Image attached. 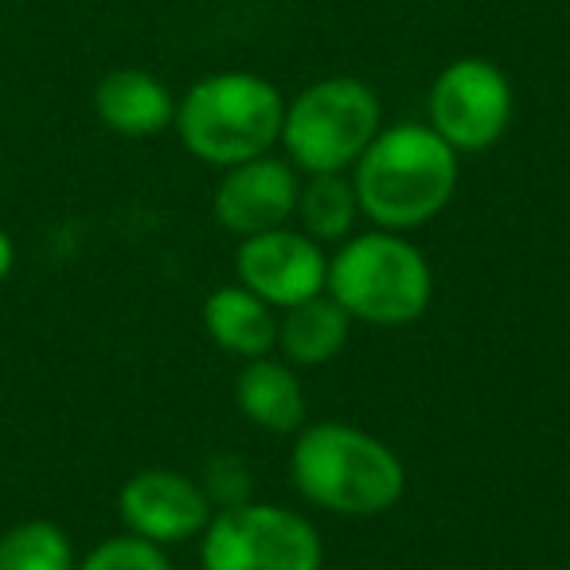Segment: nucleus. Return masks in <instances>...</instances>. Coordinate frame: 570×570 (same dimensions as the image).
I'll list each match as a JSON object with an SVG mask.
<instances>
[{"label": "nucleus", "instance_id": "f3484780", "mask_svg": "<svg viewBox=\"0 0 570 570\" xmlns=\"http://www.w3.org/2000/svg\"><path fill=\"white\" fill-rule=\"evenodd\" d=\"M79 570H173L168 554L157 543L141 535H118L98 543L95 551L82 559Z\"/></svg>", "mask_w": 570, "mask_h": 570}, {"label": "nucleus", "instance_id": "7ed1b4c3", "mask_svg": "<svg viewBox=\"0 0 570 570\" xmlns=\"http://www.w3.org/2000/svg\"><path fill=\"white\" fill-rule=\"evenodd\" d=\"M325 294L348 313L375 328L414 325L430 309L434 274L426 254L406 243L399 230H367L341 243L328 258Z\"/></svg>", "mask_w": 570, "mask_h": 570}, {"label": "nucleus", "instance_id": "dca6fc26", "mask_svg": "<svg viewBox=\"0 0 570 570\" xmlns=\"http://www.w3.org/2000/svg\"><path fill=\"white\" fill-rule=\"evenodd\" d=\"M0 570H75L71 539L48 520H28L0 539Z\"/></svg>", "mask_w": 570, "mask_h": 570}, {"label": "nucleus", "instance_id": "6e6552de", "mask_svg": "<svg viewBox=\"0 0 570 570\" xmlns=\"http://www.w3.org/2000/svg\"><path fill=\"white\" fill-rule=\"evenodd\" d=\"M235 269L238 285H246L269 309H289V305L325 294L328 258L317 238H309L305 230L277 227L243 238L235 254Z\"/></svg>", "mask_w": 570, "mask_h": 570}, {"label": "nucleus", "instance_id": "9b49d317", "mask_svg": "<svg viewBox=\"0 0 570 570\" xmlns=\"http://www.w3.org/2000/svg\"><path fill=\"white\" fill-rule=\"evenodd\" d=\"M95 110L121 137H153L176 121V102L168 87L157 75L137 71V67H118L98 82Z\"/></svg>", "mask_w": 570, "mask_h": 570}, {"label": "nucleus", "instance_id": "39448f33", "mask_svg": "<svg viewBox=\"0 0 570 570\" xmlns=\"http://www.w3.org/2000/svg\"><path fill=\"white\" fill-rule=\"evenodd\" d=\"M383 129L380 98L367 82L336 75L305 87L285 102L282 145L289 165L305 176L348 173Z\"/></svg>", "mask_w": 570, "mask_h": 570}, {"label": "nucleus", "instance_id": "f03ea898", "mask_svg": "<svg viewBox=\"0 0 570 570\" xmlns=\"http://www.w3.org/2000/svg\"><path fill=\"white\" fill-rule=\"evenodd\" d=\"M289 476L309 504L333 515H380L403 500L406 469L375 434L344 422L297 430Z\"/></svg>", "mask_w": 570, "mask_h": 570}, {"label": "nucleus", "instance_id": "20e7f679", "mask_svg": "<svg viewBox=\"0 0 570 570\" xmlns=\"http://www.w3.org/2000/svg\"><path fill=\"white\" fill-rule=\"evenodd\" d=\"M285 98L262 75L219 71L199 79L176 106L184 149L204 165L235 168L282 141Z\"/></svg>", "mask_w": 570, "mask_h": 570}, {"label": "nucleus", "instance_id": "1a4fd4ad", "mask_svg": "<svg viewBox=\"0 0 570 570\" xmlns=\"http://www.w3.org/2000/svg\"><path fill=\"white\" fill-rule=\"evenodd\" d=\"M297 196H302L297 168L266 153L227 168L215 188V223L238 238L277 230L297 215Z\"/></svg>", "mask_w": 570, "mask_h": 570}, {"label": "nucleus", "instance_id": "a211bd4d", "mask_svg": "<svg viewBox=\"0 0 570 570\" xmlns=\"http://www.w3.org/2000/svg\"><path fill=\"white\" fill-rule=\"evenodd\" d=\"M12 262H17V246H12V238L4 235V230H0V282L9 277Z\"/></svg>", "mask_w": 570, "mask_h": 570}, {"label": "nucleus", "instance_id": "9d476101", "mask_svg": "<svg viewBox=\"0 0 570 570\" xmlns=\"http://www.w3.org/2000/svg\"><path fill=\"white\" fill-rule=\"evenodd\" d=\"M118 508L129 535H141L157 547L184 543L199 535L212 520V497L191 476L173 473V469H145L129 476Z\"/></svg>", "mask_w": 570, "mask_h": 570}, {"label": "nucleus", "instance_id": "0eeeda50", "mask_svg": "<svg viewBox=\"0 0 570 570\" xmlns=\"http://www.w3.org/2000/svg\"><path fill=\"white\" fill-rule=\"evenodd\" d=\"M512 121V82L489 59H453L430 87V129L453 153H484Z\"/></svg>", "mask_w": 570, "mask_h": 570}, {"label": "nucleus", "instance_id": "f257e3e1", "mask_svg": "<svg viewBox=\"0 0 570 570\" xmlns=\"http://www.w3.org/2000/svg\"><path fill=\"white\" fill-rule=\"evenodd\" d=\"M360 215L383 230H411L450 207L458 191V153L430 126L403 121L375 134L356 160Z\"/></svg>", "mask_w": 570, "mask_h": 570}, {"label": "nucleus", "instance_id": "4468645a", "mask_svg": "<svg viewBox=\"0 0 570 570\" xmlns=\"http://www.w3.org/2000/svg\"><path fill=\"white\" fill-rule=\"evenodd\" d=\"M352 317L328 294H317L302 305H289L277 321V352L289 367H317L341 356L348 344Z\"/></svg>", "mask_w": 570, "mask_h": 570}, {"label": "nucleus", "instance_id": "ddd939ff", "mask_svg": "<svg viewBox=\"0 0 570 570\" xmlns=\"http://www.w3.org/2000/svg\"><path fill=\"white\" fill-rule=\"evenodd\" d=\"M204 328L223 352L243 360L269 356L277 348V317L246 285H219L204 302Z\"/></svg>", "mask_w": 570, "mask_h": 570}, {"label": "nucleus", "instance_id": "2eb2a0df", "mask_svg": "<svg viewBox=\"0 0 570 570\" xmlns=\"http://www.w3.org/2000/svg\"><path fill=\"white\" fill-rule=\"evenodd\" d=\"M356 215H360V199L344 173L309 176V184H305L302 196H297V219H302V230L309 238H317L321 246L352 238Z\"/></svg>", "mask_w": 570, "mask_h": 570}, {"label": "nucleus", "instance_id": "f8f14e48", "mask_svg": "<svg viewBox=\"0 0 570 570\" xmlns=\"http://www.w3.org/2000/svg\"><path fill=\"white\" fill-rule=\"evenodd\" d=\"M235 403L258 430L297 434L305 426V391L285 360H246L235 380Z\"/></svg>", "mask_w": 570, "mask_h": 570}, {"label": "nucleus", "instance_id": "423d86ee", "mask_svg": "<svg viewBox=\"0 0 570 570\" xmlns=\"http://www.w3.org/2000/svg\"><path fill=\"white\" fill-rule=\"evenodd\" d=\"M199 562L204 570H321L325 547L305 515L238 500L207 520Z\"/></svg>", "mask_w": 570, "mask_h": 570}]
</instances>
